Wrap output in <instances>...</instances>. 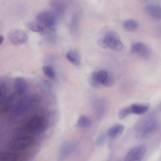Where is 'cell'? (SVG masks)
<instances>
[{
	"label": "cell",
	"mask_w": 161,
	"mask_h": 161,
	"mask_svg": "<svg viewBox=\"0 0 161 161\" xmlns=\"http://www.w3.org/2000/svg\"><path fill=\"white\" fill-rule=\"evenodd\" d=\"M41 101V97L37 95H27L19 102L15 108V112L18 115L23 114L31 108L38 105Z\"/></svg>",
	"instance_id": "cell-1"
},
{
	"label": "cell",
	"mask_w": 161,
	"mask_h": 161,
	"mask_svg": "<svg viewBox=\"0 0 161 161\" xmlns=\"http://www.w3.org/2000/svg\"><path fill=\"white\" fill-rule=\"evenodd\" d=\"M34 142V138L31 136H21L14 138L10 140L7 146L11 151L16 152L31 147Z\"/></svg>",
	"instance_id": "cell-2"
},
{
	"label": "cell",
	"mask_w": 161,
	"mask_h": 161,
	"mask_svg": "<svg viewBox=\"0 0 161 161\" xmlns=\"http://www.w3.org/2000/svg\"><path fill=\"white\" fill-rule=\"evenodd\" d=\"M103 38L106 48H108L116 51H120L122 49L123 45L122 42L116 32L113 31H109Z\"/></svg>",
	"instance_id": "cell-3"
},
{
	"label": "cell",
	"mask_w": 161,
	"mask_h": 161,
	"mask_svg": "<svg viewBox=\"0 0 161 161\" xmlns=\"http://www.w3.org/2000/svg\"><path fill=\"white\" fill-rule=\"evenodd\" d=\"M36 21L40 23L44 28H50L53 27L56 22L54 13L51 11H44L39 13L36 17Z\"/></svg>",
	"instance_id": "cell-4"
},
{
	"label": "cell",
	"mask_w": 161,
	"mask_h": 161,
	"mask_svg": "<svg viewBox=\"0 0 161 161\" xmlns=\"http://www.w3.org/2000/svg\"><path fill=\"white\" fill-rule=\"evenodd\" d=\"M46 123L45 119L41 117L35 116L32 118L27 124V130L33 133H40L46 129Z\"/></svg>",
	"instance_id": "cell-5"
},
{
	"label": "cell",
	"mask_w": 161,
	"mask_h": 161,
	"mask_svg": "<svg viewBox=\"0 0 161 161\" xmlns=\"http://www.w3.org/2000/svg\"><path fill=\"white\" fill-rule=\"evenodd\" d=\"M147 147L144 144L135 146L127 153L124 161H141L146 152Z\"/></svg>",
	"instance_id": "cell-6"
},
{
	"label": "cell",
	"mask_w": 161,
	"mask_h": 161,
	"mask_svg": "<svg viewBox=\"0 0 161 161\" xmlns=\"http://www.w3.org/2000/svg\"><path fill=\"white\" fill-rule=\"evenodd\" d=\"M9 37L13 43L15 45H19L26 42L28 38V35L23 30L16 28L10 31Z\"/></svg>",
	"instance_id": "cell-7"
},
{
	"label": "cell",
	"mask_w": 161,
	"mask_h": 161,
	"mask_svg": "<svg viewBox=\"0 0 161 161\" xmlns=\"http://www.w3.org/2000/svg\"><path fill=\"white\" fill-rule=\"evenodd\" d=\"M76 145L71 142H64L61 147L58 156L59 161L64 160L71 156L75 151Z\"/></svg>",
	"instance_id": "cell-8"
},
{
	"label": "cell",
	"mask_w": 161,
	"mask_h": 161,
	"mask_svg": "<svg viewBox=\"0 0 161 161\" xmlns=\"http://www.w3.org/2000/svg\"><path fill=\"white\" fill-rule=\"evenodd\" d=\"M130 51L132 53H136L143 58H148L150 55V50L149 48L141 42H137L133 44L131 47Z\"/></svg>",
	"instance_id": "cell-9"
},
{
	"label": "cell",
	"mask_w": 161,
	"mask_h": 161,
	"mask_svg": "<svg viewBox=\"0 0 161 161\" xmlns=\"http://www.w3.org/2000/svg\"><path fill=\"white\" fill-rule=\"evenodd\" d=\"M16 94V93H12L4 100L0 106V114H5L9 111L15 101Z\"/></svg>",
	"instance_id": "cell-10"
},
{
	"label": "cell",
	"mask_w": 161,
	"mask_h": 161,
	"mask_svg": "<svg viewBox=\"0 0 161 161\" xmlns=\"http://www.w3.org/2000/svg\"><path fill=\"white\" fill-rule=\"evenodd\" d=\"M14 84L16 93L19 95H22L26 91L27 88V82L25 79L21 76L15 77Z\"/></svg>",
	"instance_id": "cell-11"
},
{
	"label": "cell",
	"mask_w": 161,
	"mask_h": 161,
	"mask_svg": "<svg viewBox=\"0 0 161 161\" xmlns=\"http://www.w3.org/2000/svg\"><path fill=\"white\" fill-rule=\"evenodd\" d=\"M97 78L98 81L100 84L105 86H110L113 84L114 80L108 73L103 70L97 72Z\"/></svg>",
	"instance_id": "cell-12"
},
{
	"label": "cell",
	"mask_w": 161,
	"mask_h": 161,
	"mask_svg": "<svg viewBox=\"0 0 161 161\" xmlns=\"http://www.w3.org/2000/svg\"><path fill=\"white\" fill-rule=\"evenodd\" d=\"M147 13L152 17L160 19L161 16V7L158 5L153 3H148L145 7Z\"/></svg>",
	"instance_id": "cell-13"
},
{
	"label": "cell",
	"mask_w": 161,
	"mask_h": 161,
	"mask_svg": "<svg viewBox=\"0 0 161 161\" xmlns=\"http://www.w3.org/2000/svg\"><path fill=\"white\" fill-rule=\"evenodd\" d=\"M124 129L125 127L123 125L119 124H116L108 130L107 135L112 138H117L122 134Z\"/></svg>",
	"instance_id": "cell-14"
},
{
	"label": "cell",
	"mask_w": 161,
	"mask_h": 161,
	"mask_svg": "<svg viewBox=\"0 0 161 161\" xmlns=\"http://www.w3.org/2000/svg\"><path fill=\"white\" fill-rule=\"evenodd\" d=\"M20 155L16 152L4 151L0 152V161H17Z\"/></svg>",
	"instance_id": "cell-15"
},
{
	"label": "cell",
	"mask_w": 161,
	"mask_h": 161,
	"mask_svg": "<svg viewBox=\"0 0 161 161\" xmlns=\"http://www.w3.org/2000/svg\"><path fill=\"white\" fill-rule=\"evenodd\" d=\"M66 58L71 64L78 65L80 63V56L78 51L75 49L69 50L66 54Z\"/></svg>",
	"instance_id": "cell-16"
},
{
	"label": "cell",
	"mask_w": 161,
	"mask_h": 161,
	"mask_svg": "<svg viewBox=\"0 0 161 161\" xmlns=\"http://www.w3.org/2000/svg\"><path fill=\"white\" fill-rule=\"evenodd\" d=\"M132 113L136 114H142L148 110V106L142 104H134L130 105Z\"/></svg>",
	"instance_id": "cell-17"
},
{
	"label": "cell",
	"mask_w": 161,
	"mask_h": 161,
	"mask_svg": "<svg viewBox=\"0 0 161 161\" xmlns=\"http://www.w3.org/2000/svg\"><path fill=\"white\" fill-rule=\"evenodd\" d=\"M123 28L126 30L132 31L136 30L138 27L137 22L133 19H129L125 21L122 25Z\"/></svg>",
	"instance_id": "cell-18"
},
{
	"label": "cell",
	"mask_w": 161,
	"mask_h": 161,
	"mask_svg": "<svg viewBox=\"0 0 161 161\" xmlns=\"http://www.w3.org/2000/svg\"><path fill=\"white\" fill-rule=\"evenodd\" d=\"M92 123L91 119L86 115H81L79 118L77 125L78 126L83 128L90 126Z\"/></svg>",
	"instance_id": "cell-19"
},
{
	"label": "cell",
	"mask_w": 161,
	"mask_h": 161,
	"mask_svg": "<svg viewBox=\"0 0 161 161\" xmlns=\"http://www.w3.org/2000/svg\"><path fill=\"white\" fill-rule=\"evenodd\" d=\"M45 75L48 77L54 79L56 76L55 71L53 67L49 65L44 66L42 69Z\"/></svg>",
	"instance_id": "cell-20"
},
{
	"label": "cell",
	"mask_w": 161,
	"mask_h": 161,
	"mask_svg": "<svg viewBox=\"0 0 161 161\" xmlns=\"http://www.w3.org/2000/svg\"><path fill=\"white\" fill-rule=\"evenodd\" d=\"M29 28L32 31L36 32H41L43 31L44 28L39 23L36 21L30 24Z\"/></svg>",
	"instance_id": "cell-21"
},
{
	"label": "cell",
	"mask_w": 161,
	"mask_h": 161,
	"mask_svg": "<svg viewBox=\"0 0 161 161\" xmlns=\"http://www.w3.org/2000/svg\"><path fill=\"white\" fill-rule=\"evenodd\" d=\"M97 72H93L91 75L89 80L90 84L94 88L98 87L100 84L97 79Z\"/></svg>",
	"instance_id": "cell-22"
},
{
	"label": "cell",
	"mask_w": 161,
	"mask_h": 161,
	"mask_svg": "<svg viewBox=\"0 0 161 161\" xmlns=\"http://www.w3.org/2000/svg\"><path fill=\"white\" fill-rule=\"evenodd\" d=\"M131 114L132 113L130 105L121 109L119 113V117L120 119H123Z\"/></svg>",
	"instance_id": "cell-23"
},
{
	"label": "cell",
	"mask_w": 161,
	"mask_h": 161,
	"mask_svg": "<svg viewBox=\"0 0 161 161\" xmlns=\"http://www.w3.org/2000/svg\"><path fill=\"white\" fill-rule=\"evenodd\" d=\"M7 91V86L3 82L0 83V106L4 100Z\"/></svg>",
	"instance_id": "cell-24"
},
{
	"label": "cell",
	"mask_w": 161,
	"mask_h": 161,
	"mask_svg": "<svg viewBox=\"0 0 161 161\" xmlns=\"http://www.w3.org/2000/svg\"><path fill=\"white\" fill-rule=\"evenodd\" d=\"M106 138V136L105 134L100 135L96 139L95 142V144L97 146L102 145L105 142Z\"/></svg>",
	"instance_id": "cell-25"
},
{
	"label": "cell",
	"mask_w": 161,
	"mask_h": 161,
	"mask_svg": "<svg viewBox=\"0 0 161 161\" xmlns=\"http://www.w3.org/2000/svg\"><path fill=\"white\" fill-rule=\"evenodd\" d=\"M45 81H43V82L42 84V85L43 86H44V88H47V89L49 87L48 85L47 84V83L46 82H45Z\"/></svg>",
	"instance_id": "cell-26"
},
{
	"label": "cell",
	"mask_w": 161,
	"mask_h": 161,
	"mask_svg": "<svg viewBox=\"0 0 161 161\" xmlns=\"http://www.w3.org/2000/svg\"><path fill=\"white\" fill-rule=\"evenodd\" d=\"M4 39V38L2 35H0V45L2 43Z\"/></svg>",
	"instance_id": "cell-27"
},
{
	"label": "cell",
	"mask_w": 161,
	"mask_h": 161,
	"mask_svg": "<svg viewBox=\"0 0 161 161\" xmlns=\"http://www.w3.org/2000/svg\"></svg>",
	"instance_id": "cell-28"
}]
</instances>
